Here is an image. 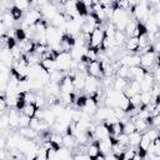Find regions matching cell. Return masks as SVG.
<instances>
[{
  "mask_svg": "<svg viewBox=\"0 0 160 160\" xmlns=\"http://www.w3.org/2000/svg\"><path fill=\"white\" fill-rule=\"evenodd\" d=\"M105 39V30L101 26H98L92 34L90 35L89 39V48L90 49H95V50H101L102 48V42Z\"/></svg>",
  "mask_w": 160,
  "mask_h": 160,
  "instance_id": "7a4b0ae2",
  "label": "cell"
},
{
  "mask_svg": "<svg viewBox=\"0 0 160 160\" xmlns=\"http://www.w3.org/2000/svg\"><path fill=\"white\" fill-rule=\"evenodd\" d=\"M112 142H114V140H112L111 138L98 141L99 149H100V154H101V155H108V154H110V152H111V148H112Z\"/></svg>",
  "mask_w": 160,
  "mask_h": 160,
  "instance_id": "5bb4252c",
  "label": "cell"
},
{
  "mask_svg": "<svg viewBox=\"0 0 160 160\" xmlns=\"http://www.w3.org/2000/svg\"><path fill=\"white\" fill-rule=\"evenodd\" d=\"M14 6L18 8L21 11H25V12H28L30 10V2L26 1V0H15L14 1Z\"/></svg>",
  "mask_w": 160,
  "mask_h": 160,
  "instance_id": "7402d4cb",
  "label": "cell"
},
{
  "mask_svg": "<svg viewBox=\"0 0 160 160\" xmlns=\"http://www.w3.org/2000/svg\"><path fill=\"white\" fill-rule=\"evenodd\" d=\"M114 40H115L116 48L120 49L122 45H125V42H126V40H128V36H126V34H125L124 31L116 30V32H115V35H114Z\"/></svg>",
  "mask_w": 160,
  "mask_h": 160,
  "instance_id": "e0dca14e",
  "label": "cell"
},
{
  "mask_svg": "<svg viewBox=\"0 0 160 160\" xmlns=\"http://www.w3.org/2000/svg\"><path fill=\"white\" fill-rule=\"evenodd\" d=\"M30 121H31V118L21 114L20 115V120H19V128H29L30 126Z\"/></svg>",
  "mask_w": 160,
  "mask_h": 160,
  "instance_id": "4316f807",
  "label": "cell"
},
{
  "mask_svg": "<svg viewBox=\"0 0 160 160\" xmlns=\"http://www.w3.org/2000/svg\"><path fill=\"white\" fill-rule=\"evenodd\" d=\"M110 138V129L108 125H105L104 122H99L96 125V129H95V139L96 141H100V140H105V139H109Z\"/></svg>",
  "mask_w": 160,
  "mask_h": 160,
  "instance_id": "8992f818",
  "label": "cell"
},
{
  "mask_svg": "<svg viewBox=\"0 0 160 160\" xmlns=\"http://www.w3.org/2000/svg\"><path fill=\"white\" fill-rule=\"evenodd\" d=\"M10 12H11V15H12V18L15 19V21H20L21 19H22V16L25 15L24 14V11H21V10H19L18 8H12L11 10H10Z\"/></svg>",
  "mask_w": 160,
  "mask_h": 160,
  "instance_id": "83f0119b",
  "label": "cell"
},
{
  "mask_svg": "<svg viewBox=\"0 0 160 160\" xmlns=\"http://www.w3.org/2000/svg\"><path fill=\"white\" fill-rule=\"evenodd\" d=\"M8 108H9V105L6 102V99H5L4 95H1V99H0V111H1V114H6Z\"/></svg>",
  "mask_w": 160,
  "mask_h": 160,
  "instance_id": "f1b7e54d",
  "label": "cell"
},
{
  "mask_svg": "<svg viewBox=\"0 0 160 160\" xmlns=\"http://www.w3.org/2000/svg\"><path fill=\"white\" fill-rule=\"evenodd\" d=\"M128 85H129V80L128 79H122V78H118L116 76L115 80H114V84H112V89L116 90V91L124 92L126 90Z\"/></svg>",
  "mask_w": 160,
  "mask_h": 160,
  "instance_id": "9a60e30c",
  "label": "cell"
},
{
  "mask_svg": "<svg viewBox=\"0 0 160 160\" xmlns=\"http://www.w3.org/2000/svg\"><path fill=\"white\" fill-rule=\"evenodd\" d=\"M141 92V89H140V82L136 81V80H130L129 81V85L126 88V90L124 91V94L128 96V98H131L134 95H138Z\"/></svg>",
  "mask_w": 160,
  "mask_h": 160,
  "instance_id": "9c48e42d",
  "label": "cell"
},
{
  "mask_svg": "<svg viewBox=\"0 0 160 160\" xmlns=\"http://www.w3.org/2000/svg\"><path fill=\"white\" fill-rule=\"evenodd\" d=\"M141 136H142V134L139 132V131H134L132 134H130V135H129V146L138 148L139 144H140Z\"/></svg>",
  "mask_w": 160,
  "mask_h": 160,
  "instance_id": "d6986e66",
  "label": "cell"
},
{
  "mask_svg": "<svg viewBox=\"0 0 160 160\" xmlns=\"http://www.w3.org/2000/svg\"><path fill=\"white\" fill-rule=\"evenodd\" d=\"M105 159L106 160H121L119 156H116V155H114L112 152H110V154H108V155H105Z\"/></svg>",
  "mask_w": 160,
  "mask_h": 160,
  "instance_id": "4dcf8cb0",
  "label": "cell"
},
{
  "mask_svg": "<svg viewBox=\"0 0 160 160\" xmlns=\"http://www.w3.org/2000/svg\"><path fill=\"white\" fill-rule=\"evenodd\" d=\"M86 154H88L91 159H95L96 156L100 155V149H99L98 141H92L91 144L88 145V151H86Z\"/></svg>",
  "mask_w": 160,
  "mask_h": 160,
  "instance_id": "ac0fdd59",
  "label": "cell"
},
{
  "mask_svg": "<svg viewBox=\"0 0 160 160\" xmlns=\"http://www.w3.org/2000/svg\"><path fill=\"white\" fill-rule=\"evenodd\" d=\"M36 110H38V108H36L35 104H26L20 111H21V114H24V115H26V116H29V118L32 119L35 116Z\"/></svg>",
  "mask_w": 160,
  "mask_h": 160,
  "instance_id": "ffe728a7",
  "label": "cell"
},
{
  "mask_svg": "<svg viewBox=\"0 0 160 160\" xmlns=\"http://www.w3.org/2000/svg\"><path fill=\"white\" fill-rule=\"evenodd\" d=\"M36 160H48V150H46L42 145H40L39 149H38Z\"/></svg>",
  "mask_w": 160,
  "mask_h": 160,
  "instance_id": "484cf974",
  "label": "cell"
},
{
  "mask_svg": "<svg viewBox=\"0 0 160 160\" xmlns=\"http://www.w3.org/2000/svg\"><path fill=\"white\" fill-rule=\"evenodd\" d=\"M0 128L1 130H8L10 129V121H9V114H1L0 118Z\"/></svg>",
  "mask_w": 160,
  "mask_h": 160,
  "instance_id": "603a6c76",
  "label": "cell"
},
{
  "mask_svg": "<svg viewBox=\"0 0 160 160\" xmlns=\"http://www.w3.org/2000/svg\"><path fill=\"white\" fill-rule=\"evenodd\" d=\"M9 121H10V128L15 129V128H19V120H20V110L15 109V108H11L9 111Z\"/></svg>",
  "mask_w": 160,
  "mask_h": 160,
  "instance_id": "8fae6325",
  "label": "cell"
},
{
  "mask_svg": "<svg viewBox=\"0 0 160 160\" xmlns=\"http://www.w3.org/2000/svg\"><path fill=\"white\" fill-rule=\"evenodd\" d=\"M134 131H136V129H135V125H134L132 121L128 120L126 122H124V134L130 135V134H132Z\"/></svg>",
  "mask_w": 160,
  "mask_h": 160,
  "instance_id": "d4e9b609",
  "label": "cell"
},
{
  "mask_svg": "<svg viewBox=\"0 0 160 160\" xmlns=\"http://www.w3.org/2000/svg\"><path fill=\"white\" fill-rule=\"evenodd\" d=\"M146 135L150 138L151 141H155L160 138V131L156 129V128H150L148 131H146Z\"/></svg>",
  "mask_w": 160,
  "mask_h": 160,
  "instance_id": "cb8c5ba5",
  "label": "cell"
},
{
  "mask_svg": "<svg viewBox=\"0 0 160 160\" xmlns=\"http://www.w3.org/2000/svg\"><path fill=\"white\" fill-rule=\"evenodd\" d=\"M98 109H99L98 102H96L92 98H89V96H88V100H86V102H85V105H84V108H82V111L86 112V114H89L90 116H94V115L96 114Z\"/></svg>",
  "mask_w": 160,
  "mask_h": 160,
  "instance_id": "30bf717a",
  "label": "cell"
},
{
  "mask_svg": "<svg viewBox=\"0 0 160 160\" xmlns=\"http://www.w3.org/2000/svg\"><path fill=\"white\" fill-rule=\"evenodd\" d=\"M140 100H141V105L142 106H148L149 104H151L152 102L151 91H141L140 92Z\"/></svg>",
  "mask_w": 160,
  "mask_h": 160,
  "instance_id": "44dd1931",
  "label": "cell"
},
{
  "mask_svg": "<svg viewBox=\"0 0 160 160\" xmlns=\"http://www.w3.org/2000/svg\"><path fill=\"white\" fill-rule=\"evenodd\" d=\"M154 84H155L154 74L146 72L145 76L142 78V80L140 81V89H141V91H151Z\"/></svg>",
  "mask_w": 160,
  "mask_h": 160,
  "instance_id": "52a82bcc",
  "label": "cell"
},
{
  "mask_svg": "<svg viewBox=\"0 0 160 160\" xmlns=\"http://www.w3.org/2000/svg\"><path fill=\"white\" fill-rule=\"evenodd\" d=\"M124 48H125V50L129 51V52L138 54L139 48H140V45H139V39H138V38H129V39L126 40Z\"/></svg>",
  "mask_w": 160,
  "mask_h": 160,
  "instance_id": "4fadbf2b",
  "label": "cell"
},
{
  "mask_svg": "<svg viewBox=\"0 0 160 160\" xmlns=\"http://www.w3.org/2000/svg\"><path fill=\"white\" fill-rule=\"evenodd\" d=\"M62 146L72 151V150L78 146V142H76L75 136L69 135V134H65V135H64V138H62Z\"/></svg>",
  "mask_w": 160,
  "mask_h": 160,
  "instance_id": "2e32d148",
  "label": "cell"
},
{
  "mask_svg": "<svg viewBox=\"0 0 160 160\" xmlns=\"http://www.w3.org/2000/svg\"><path fill=\"white\" fill-rule=\"evenodd\" d=\"M101 89V84H100V80H98V79H95V78H92V76H86V79H85V91H86V94L90 96L91 94H95L98 90H100Z\"/></svg>",
  "mask_w": 160,
  "mask_h": 160,
  "instance_id": "5b68a950",
  "label": "cell"
},
{
  "mask_svg": "<svg viewBox=\"0 0 160 160\" xmlns=\"http://www.w3.org/2000/svg\"><path fill=\"white\" fill-rule=\"evenodd\" d=\"M88 75L89 76H92V78H95L98 80H101L104 78L102 66H101V62L99 60L88 62Z\"/></svg>",
  "mask_w": 160,
  "mask_h": 160,
  "instance_id": "277c9868",
  "label": "cell"
},
{
  "mask_svg": "<svg viewBox=\"0 0 160 160\" xmlns=\"http://www.w3.org/2000/svg\"><path fill=\"white\" fill-rule=\"evenodd\" d=\"M60 90H61V94H74L75 91V88H74V81L72 79L66 75L61 82H60Z\"/></svg>",
  "mask_w": 160,
  "mask_h": 160,
  "instance_id": "ba28073f",
  "label": "cell"
},
{
  "mask_svg": "<svg viewBox=\"0 0 160 160\" xmlns=\"http://www.w3.org/2000/svg\"><path fill=\"white\" fill-rule=\"evenodd\" d=\"M154 145H155V151H154V155H158L160 156V138L158 140L154 141Z\"/></svg>",
  "mask_w": 160,
  "mask_h": 160,
  "instance_id": "f546056e",
  "label": "cell"
},
{
  "mask_svg": "<svg viewBox=\"0 0 160 160\" xmlns=\"http://www.w3.org/2000/svg\"><path fill=\"white\" fill-rule=\"evenodd\" d=\"M131 15H132V14H130V12H128V11H125V10H121V9L116 8L115 11H114V14H112V16H111V19H110V21L115 25L116 30L125 31L126 25L132 20V19L130 18Z\"/></svg>",
  "mask_w": 160,
  "mask_h": 160,
  "instance_id": "6da1fadb",
  "label": "cell"
},
{
  "mask_svg": "<svg viewBox=\"0 0 160 160\" xmlns=\"http://www.w3.org/2000/svg\"><path fill=\"white\" fill-rule=\"evenodd\" d=\"M55 61H56L58 70L68 74L71 70V66H72V61L74 60H72L70 52H60V54H58Z\"/></svg>",
  "mask_w": 160,
  "mask_h": 160,
  "instance_id": "3957f363",
  "label": "cell"
},
{
  "mask_svg": "<svg viewBox=\"0 0 160 160\" xmlns=\"http://www.w3.org/2000/svg\"><path fill=\"white\" fill-rule=\"evenodd\" d=\"M109 129H110V138L115 141L116 138L124 132V124L121 121H116V122L111 124L109 126Z\"/></svg>",
  "mask_w": 160,
  "mask_h": 160,
  "instance_id": "7c38bea8",
  "label": "cell"
}]
</instances>
